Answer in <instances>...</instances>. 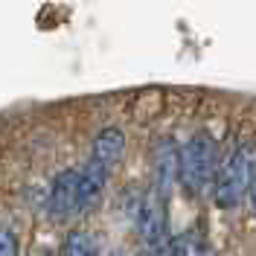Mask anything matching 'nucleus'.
<instances>
[{
	"label": "nucleus",
	"mask_w": 256,
	"mask_h": 256,
	"mask_svg": "<svg viewBox=\"0 0 256 256\" xmlns=\"http://www.w3.org/2000/svg\"><path fill=\"white\" fill-rule=\"evenodd\" d=\"M114 256H128V254H114Z\"/></svg>",
	"instance_id": "ddd939ff"
},
{
	"label": "nucleus",
	"mask_w": 256,
	"mask_h": 256,
	"mask_svg": "<svg viewBox=\"0 0 256 256\" xmlns=\"http://www.w3.org/2000/svg\"><path fill=\"white\" fill-rule=\"evenodd\" d=\"M218 166H222L218 143L207 131H198L180 146V180H178V186L190 198H201L207 192V186L216 184Z\"/></svg>",
	"instance_id": "f03ea898"
},
{
	"label": "nucleus",
	"mask_w": 256,
	"mask_h": 256,
	"mask_svg": "<svg viewBox=\"0 0 256 256\" xmlns=\"http://www.w3.org/2000/svg\"><path fill=\"white\" fill-rule=\"evenodd\" d=\"M166 195L154 192L152 186L140 195V204H137V233H140V242H143V250H152V248H166L172 242V233H169V207H166Z\"/></svg>",
	"instance_id": "7ed1b4c3"
},
{
	"label": "nucleus",
	"mask_w": 256,
	"mask_h": 256,
	"mask_svg": "<svg viewBox=\"0 0 256 256\" xmlns=\"http://www.w3.org/2000/svg\"><path fill=\"white\" fill-rule=\"evenodd\" d=\"M108 178H111V172H105L102 166H96L94 160H88L79 169V212H88V210H94L102 201L105 186H108Z\"/></svg>",
	"instance_id": "0eeeda50"
},
{
	"label": "nucleus",
	"mask_w": 256,
	"mask_h": 256,
	"mask_svg": "<svg viewBox=\"0 0 256 256\" xmlns=\"http://www.w3.org/2000/svg\"><path fill=\"white\" fill-rule=\"evenodd\" d=\"M256 180V143L242 140L218 166V175L212 184V201L222 210L239 207L242 201L250 195Z\"/></svg>",
	"instance_id": "f257e3e1"
},
{
	"label": "nucleus",
	"mask_w": 256,
	"mask_h": 256,
	"mask_svg": "<svg viewBox=\"0 0 256 256\" xmlns=\"http://www.w3.org/2000/svg\"><path fill=\"white\" fill-rule=\"evenodd\" d=\"M172 256H216V250L204 230L190 227V230L172 236Z\"/></svg>",
	"instance_id": "6e6552de"
},
{
	"label": "nucleus",
	"mask_w": 256,
	"mask_h": 256,
	"mask_svg": "<svg viewBox=\"0 0 256 256\" xmlns=\"http://www.w3.org/2000/svg\"><path fill=\"white\" fill-rule=\"evenodd\" d=\"M122 158H126V134H122V128H116V126L102 128V131L94 137L90 160H94L96 166H102L105 172L114 175L116 166L122 163Z\"/></svg>",
	"instance_id": "423d86ee"
},
{
	"label": "nucleus",
	"mask_w": 256,
	"mask_h": 256,
	"mask_svg": "<svg viewBox=\"0 0 256 256\" xmlns=\"http://www.w3.org/2000/svg\"><path fill=\"white\" fill-rule=\"evenodd\" d=\"M250 201H254V212H256V180H254V190H250Z\"/></svg>",
	"instance_id": "9b49d317"
},
{
	"label": "nucleus",
	"mask_w": 256,
	"mask_h": 256,
	"mask_svg": "<svg viewBox=\"0 0 256 256\" xmlns=\"http://www.w3.org/2000/svg\"><path fill=\"white\" fill-rule=\"evenodd\" d=\"M35 256H52V254H50V250H41V254H35Z\"/></svg>",
	"instance_id": "f8f14e48"
},
{
	"label": "nucleus",
	"mask_w": 256,
	"mask_h": 256,
	"mask_svg": "<svg viewBox=\"0 0 256 256\" xmlns=\"http://www.w3.org/2000/svg\"><path fill=\"white\" fill-rule=\"evenodd\" d=\"M62 256H102V242L96 233L70 230L62 242Z\"/></svg>",
	"instance_id": "1a4fd4ad"
},
{
	"label": "nucleus",
	"mask_w": 256,
	"mask_h": 256,
	"mask_svg": "<svg viewBox=\"0 0 256 256\" xmlns=\"http://www.w3.org/2000/svg\"><path fill=\"white\" fill-rule=\"evenodd\" d=\"M180 180V146L175 140H163L154 148V160H152V190L160 195H172V190Z\"/></svg>",
	"instance_id": "20e7f679"
},
{
	"label": "nucleus",
	"mask_w": 256,
	"mask_h": 256,
	"mask_svg": "<svg viewBox=\"0 0 256 256\" xmlns=\"http://www.w3.org/2000/svg\"><path fill=\"white\" fill-rule=\"evenodd\" d=\"M47 210L52 218H62V222L79 212V169H64L52 178Z\"/></svg>",
	"instance_id": "39448f33"
},
{
	"label": "nucleus",
	"mask_w": 256,
	"mask_h": 256,
	"mask_svg": "<svg viewBox=\"0 0 256 256\" xmlns=\"http://www.w3.org/2000/svg\"><path fill=\"white\" fill-rule=\"evenodd\" d=\"M0 256H18V236L9 227H0Z\"/></svg>",
	"instance_id": "9d476101"
}]
</instances>
